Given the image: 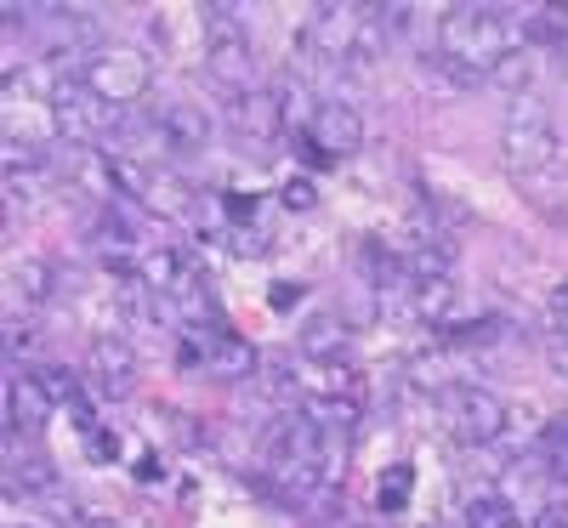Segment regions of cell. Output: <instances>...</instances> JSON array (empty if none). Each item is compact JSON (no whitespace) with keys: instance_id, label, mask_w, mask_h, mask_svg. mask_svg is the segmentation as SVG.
Wrapping results in <instances>:
<instances>
[{"instance_id":"6da1fadb","label":"cell","mask_w":568,"mask_h":528,"mask_svg":"<svg viewBox=\"0 0 568 528\" xmlns=\"http://www.w3.org/2000/svg\"><path fill=\"white\" fill-rule=\"evenodd\" d=\"M517 7H449L438 18V52L489 74L506 52H517V23H511Z\"/></svg>"},{"instance_id":"7a4b0ae2","label":"cell","mask_w":568,"mask_h":528,"mask_svg":"<svg viewBox=\"0 0 568 528\" xmlns=\"http://www.w3.org/2000/svg\"><path fill=\"white\" fill-rule=\"evenodd\" d=\"M500 160L517 182H540L546 171H557L562 142H557V125H551V114L535 91L529 98H511V109L500 120Z\"/></svg>"},{"instance_id":"3957f363","label":"cell","mask_w":568,"mask_h":528,"mask_svg":"<svg viewBox=\"0 0 568 528\" xmlns=\"http://www.w3.org/2000/svg\"><path fill=\"white\" fill-rule=\"evenodd\" d=\"M205 18V74L227 98H251L256 91V45L240 23V7H200Z\"/></svg>"},{"instance_id":"277c9868","label":"cell","mask_w":568,"mask_h":528,"mask_svg":"<svg viewBox=\"0 0 568 528\" xmlns=\"http://www.w3.org/2000/svg\"><path fill=\"white\" fill-rule=\"evenodd\" d=\"M85 91H98L103 103L114 109H136L142 98H149V85H154V63L136 52V45H91V52L80 58V74H74Z\"/></svg>"},{"instance_id":"5b68a950","label":"cell","mask_w":568,"mask_h":528,"mask_svg":"<svg viewBox=\"0 0 568 528\" xmlns=\"http://www.w3.org/2000/svg\"><path fill=\"white\" fill-rule=\"evenodd\" d=\"M52 125L74 142V149H114L120 142V131L131 125V114L125 109H114V103H103L98 91H85L80 80H58L52 85Z\"/></svg>"},{"instance_id":"8992f818","label":"cell","mask_w":568,"mask_h":528,"mask_svg":"<svg viewBox=\"0 0 568 528\" xmlns=\"http://www.w3.org/2000/svg\"><path fill=\"white\" fill-rule=\"evenodd\" d=\"M438 420H444V431H449L455 444L484 449V444H500L506 438L511 409L489 387H478V380H449V387L438 393Z\"/></svg>"},{"instance_id":"52a82bcc","label":"cell","mask_w":568,"mask_h":528,"mask_svg":"<svg viewBox=\"0 0 568 528\" xmlns=\"http://www.w3.org/2000/svg\"><path fill=\"white\" fill-rule=\"evenodd\" d=\"M182 369L211 375V380H251L262 369V353L222 324H211V329L200 324V329H182Z\"/></svg>"},{"instance_id":"ba28073f","label":"cell","mask_w":568,"mask_h":528,"mask_svg":"<svg viewBox=\"0 0 568 528\" xmlns=\"http://www.w3.org/2000/svg\"><path fill=\"white\" fill-rule=\"evenodd\" d=\"M358 149H364V120H358V109L342 103V98H318V109H313V120H307V131H302V154H307L313 165H342V160H353Z\"/></svg>"},{"instance_id":"9c48e42d","label":"cell","mask_w":568,"mask_h":528,"mask_svg":"<svg viewBox=\"0 0 568 528\" xmlns=\"http://www.w3.org/2000/svg\"><path fill=\"white\" fill-rule=\"evenodd\" d=\"M85 387L98 398H131L136 393V353L120 342V335H98L85 353Z\"/></svg>"},{"instance_id":"30bf717a","label":"cell","mask_w":568,"mask_h":528,"mask_svg":"<svg viewBox=\"0 0 568 528\" xmlns=\"http://www.w3.org/2000/svg\"><path fill=\"white\" fill-rule=\"evenodd\" d=\"M227 125L240 142H251V149H267V142L284 131V98H273V91H251V98H227Z\"/></svg>"},{"instance_id":"8fae6325","label":"cell","mask_w":568,"mask_h":528,"mask_svg":"<svg viewBox=\"0 0 568 528\" xmlns=\"http://www.w3.org/2000/svg\"><path fill=\"white\" fill-rule=\"evenodd\" d=\"M45 415H52V398L40 393L34 369L12 375V380H7V431H12V438H18V431H40Z\"/></svg>"},{"instance_id":"7c38bea8","label":"cell","mask_w":568,"mask_h":528,"mask_svg":"<svg viewBox=\"0 0 568 528\" xmlns=\"http://www.w3.org/2000/svg\"><path fill=\"white\" fill-rule=\"evenodd\" d=\"M455 284L449 278H415L409 284V296H404V313L420 318V324H433V329H449L455 324Z\"/></svg>"},{"instance_id":"4fadbf2b","label":"cell","mask_w":568,"mask_h":528,"mask_svg":"<svg viewBox=\"0 0 568 528\" xmlns=\"http://www.w3.org/2000/svg\"><path fill=\"white\" fill-rule=\"evenodd\" d=\"M347 347H353L347 318H336V313H313V318H307V329H302V358H313V364H342Z\"/></svg>"},{"instance_id":"5bb4252c","label":"cell","mask_w":568,"mask_h":528,"mask_svg":"<svg viewBox=\"0 0 568 528\" xmlns=\"http://www.w3.org/2000/svg\"><path fill=\"white\" fill-rule=\"evenodd\" d=\"M12 291L23 296V307H45V302H52L58 296V262H40V256H23V262H12Z\"/></svg>"},{"instance_id":"9a60e30c","label":"cell","mask_w":568,"mask_h":528,"mask_svg":"<svg viewBox=\"0 0 568 528\" xmlns=\"http://www.w3.org/2000/svg\"><path fill=\"white\" fill-rule=\"evenodd\" d=\"M142 205H149L154 216H187V211H194V187H187L182 176H171V171H154V165H149Z\"/></svg>"},{"instance_id":"2e32d148","label":"cell","mask_w":568,"mask_h":528,"mask_svg":"<svg viewBox=\"0 0 568 528\" xmlns=\"http://www.w3.org/2000/svg\"><path fill=\"white\" fill-rule=\"evenodd\" d=\"M460 528H517V511L500 489H471L460 500Z\"/></svg>"},{"instance_id":"e0dca14e","label":"cell","mask_w":568,"mask_h":528,"mask_svg":"<svg viewBox=\"0 0 568 528\" xmlns=\"http://www.w3.org/2000/svg\"><path fill=\"white\" fill-rule=\"evenodd\" d=\"M409 495H415V466L398 460V466L382 471V484H375V511H382V517H398V511H409Z\"/></svg>"},{"instance_id":"ac0fdd59","label":"cell","mask_w":568,"mask_h":528,"mask_svg":"<svg viewBox=\"0 0 568 528\" xmlns=\"http://www.w3.org/2000/svg\"><path fill=\"white\" fill-rule=\"evenodd\" d=\"M535 460L557 477V484H568V415L546 420L540 426V438H535Z\"/></svg>"},{"instance_id":"d6986e66","label":"cell","mask_w":568,"mask_h":528,"mask_svg":"<svg viewBox=\"0 0 568 528\" xmlns=\"http://www.w3.org/2000/svg\"><path fill=\"white\" fill-rule=\"evenodd\" d=\"M489 85H495V91H511V98H529V85H535V58H529V45L506 52V58L489 69Z\"/></svg>"},{"instance_id":"ffe728a7","label":"cell","mask_w":568,"mask_h":528,"mask_svg":"<svg viewBox=\"0 0 568 528\" xmlns=\"http://www.w3.org/2000/svg\"><path fill=\"white\" fill-rule=\"evenodd\" d=\"M500 329H506V318H495V313L455 318L449 329H438V342H449V347H489V342H500Z\"/></svg>"},{"instance_id":"44dd1931","label":"cell","mask_w":568,"mask_h":528,"mask_svg":"<svg viewBox=\"0 0 568 528\" xmlns=\"http://www.w3.org/2000/svg\"><path fill=\"white\" fill-rule=\"evenodd\" d=\"M7 484L18 489H52L58 484V466L52 460H45V455H23V460H12V471H7Z\"/></svg>"},{"instance_id":"7402d4cb","label":"cell","mask_w":568,"mask_h":528,"mask_svg":"<svg viewBox=\"0 0 568 528\" xmlns=\"http://www.w3.org/2000/svg\"><path fill=\"white\" fill-rule=\"evenodd\" d=\"M262 387H267V398H296L302 393V375L291 369V358H262Z\"/></svg>"},{"instance_id":"603a6c76","label":"cell","mask_w":568,"mask_h":528,"mask_svg":"<svg viewBox=\"0 0 568 528\" xmlns=\"http://www.w3.org/2000/svg\"><path fill=\"white\" fill-rule=\"evenodd\" d=\"M34 342H40L34 324H23V318L7 324V358H12V364H18V353H34Z\"/></svg>"},{"instance_id":"cb8c5ba5","label":"cell","mask_w":568,"mask_h":528,"mask_svg":"<svg viewBox=\"0 0 568 528\" xmlns=\"http://www.w3.org/2000/svg\"><path fill=\"white\" fill-rule=\"evenodd\" d=\"M284 205H291V211H313V205H318L313 182H307V176H291V182H284Z\"/></svg>"},{"instance_id":"d4e9b609","label":"cell","mask_w":568,"mask_h":528,"mask_svg":"<svg viewBox=\"0 0 568 528\" xmlns=\"http://www.w3.org/2000/svg\"><path fill=\"white\" fill-rule=\"evenodd\" d=\"M302 296H307L302 284H291V278H284V284H273V291H267V307H273V313H291Z\"/></svg>"},{"instance_id":"484cf974","label":"cell","mask_w":568,"mask_h":528,"mask_svg":"<svg viewBox=\"0 0 568 528\" xmlns=\"http://www.w3.org/2000/svg\"><path fill=\"white\" fill-rule=\"evenodd\" d=\"M222 211H227L233 222H256V194L245 200V194H240V187H233V194H222Z\"/></svg>"},{"instance_id":"4316f807","label":"cell","mask_w":568,"mask_h":528,"mask_svg":"<svg viewBox=\"0 0 568 528\" xmlns=\"http://www.w3.org/2000/svg\"><path fill=\"white\" fill-rule=\"evenodd\" d=\"M85 444H91V455H98V460H114V455H120V438H114V431H103V426L91 431Z\"/></svg>"},{"instance_id":"83f0119b","label":"cell","mask_w":568,"mask_h":528,"mask_svg":"<svg viewBox=\"0 0 568 528\" xmlns=\"http://www.w3.org/2000/svg\"><path fill=\"white\" fill-rule=\"evenodd\" d=\"M535 528H568V511H540Z\"/></svg>"},{"instance_id":"f1b7e54d","label":"cell","mask_w":568,"mask_h":528,"mask_svg":"<svg viewBox=\"0 0 568 528\" xmlns=\"http://www.w3.org/2000/svg\"><path fill=\"white\" fill-rule=\"evenodd\" d=\"M12 528H34V522H12Z\"/></svg>"}]
</instances>
